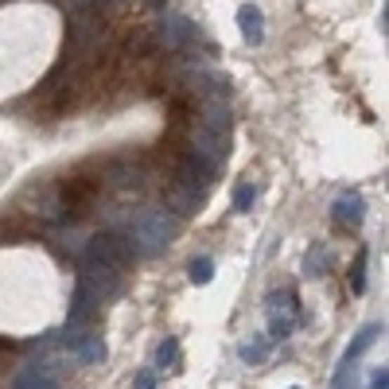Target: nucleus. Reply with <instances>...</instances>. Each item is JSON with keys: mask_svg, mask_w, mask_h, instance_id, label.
Listing matches in <instances>:
<instances>
[{"mask_svg": "<svg viewBox=\"0 0 389 389\" xmlns=\"http://www.w3.org/2000/svg\"><path fill=\"white\" fill-rule=\"evenodd\" d=\"M102 171L93 168H74L67 171V176L55 183V199H59V211L67 214V218H86V214L93 211V203L102 199Z\"/></svg>", "mask_w": 389, "mask_h": 389, "instance_id": "obj_1", "label": "nucleus"}, {"mask_svg": "<svg viewBox=\"0 0 389 389\" xmlns=\"http://www.w3.org/2000/svg\"><path fill=\"white\" fill-rule=\"evenodd\" d=\"M133 261V249L121 234H98L90 242V253H86V269H105V272H125Z\"/></svg>", "mask_w": 389, "mask_h": 389, "instance_id": "obj_2", "label": "nucleus"}, {"mask_svg": "<svg viewBox=\"0 0 389 389\" xmlns=\"http://www.w3.org/2000/svg\"><path fill=\"white\" fill-rule=\"evenodd\" d=\"M171 234H176V218H168L164 211H152V214H144V218L136 222V242H144V249L168 246Z\"/></svg>", "mask_w": 389, "mask_h": 389, "instance_id": "obj_3", "label": "nucleus"}, {"mask_svg": "<svg viewBox=\"0 0 389 389\" xmlns=\"http://www.w3.org/2000/svg\"><path fill=\"white\" fill-rule=\"evenodd\" d=\"M335 222L338 226H358L362 222V199H338V206H335Z\"/></svg>", "mask_w": 389, "mask_h": 389, "instance_id": "obj_4", "label": "nucleus"}, {"mask_svg": "<svg viewBox=\"0 0 389 389\" xmlns=\"http://www.w3.org/2000/svg\"><path fill=\"white\" fill-rule=\"evenodd\" d=\"M16 389H55V381L39 370V366H27L16 374Z\"/></svg>", "mask_w": 389, "mask_h": 389, "instance_id": "obj_5", "label": "nucleus"}, {"mask_svg": "<svg viewBox=\"0 0 389 389\" xmlns=\"http://www.w3.org/2000/svg\"><path fill=\"white\" fill-rule=\"evenodd\" d=\"M211 269H214V265L206 261V257H199V261H191V280H199V284H206V280H211Z\"/></svg>", "mask_w": 389, "mask_h": 389, "instance_id": "obj_6", "label": "nucleus"}, {"mask_svg": "<svg viewBox=\"0 0 389 389\" xmlns=\"http://www.w3.org/2000/svg\"><path fill=\"white\" fill-rule=\"evenodd\" d=\"M362 269H366V253H358V261H355V272H350V288H355V292H362V284H366Z\"/></svg>", "mask_w": 389, "mask_h": 389, "instance_id": "obj_7", "label": "nucleus"}, {"mask_svg": "<svg viewBox=\"0 0 389 389\" xmlns=\"http://www.w3.org/2000/svg\"><path fill=\"white\" fill-rule=\"evenodd\" d=\"M234 203H237V211H246L249 203H253V187H237V194H234Z\"/></svg>", "mask_w": 389, "mask_h": 389, "instance_id": "obj_8", "label": "nucleus"}, {"mask_svg": "<svg viewBox=\"0 0 389 389\" xmlns=\"http://www.w3.org/2000/svg\"><path fill=\"white\" fill-rule=\"evenodd\" d=\"M171 358H176V343H164V347H160V362H171Z\"/></svg>", "mask_w": 389, "mask_h": 389, "instance_id": "obj_9", "label": "nucleus"}, {"mask_svg": "<svg viewBox=\"0 0 389 389\" xmlns=\"http://www.w3.org/2000/svg\"><path fill=\"white\" fill-rule=\"evenodd\" d=\"M8 355H12V343H8V338H0V366L8 362Z\"/></svg>", "mask_w": 389, "mask_h": 389, "instance_id": "obj_10", "label": "nucleus"}, {"mask_svg": "<svg viewBox=\"0 0 389 389\" xmlns=\"http://www.w3.org/2000/svg\"><path fill=\"white\" fill-rule=\"evenodd\" d=\"M136 389H152V374H140V378H136Z\"/></svg>", "mask_w": 389, "mask_h": 389, "instance_id": "obj_11", "label": "nucleus"}]
</instances>
